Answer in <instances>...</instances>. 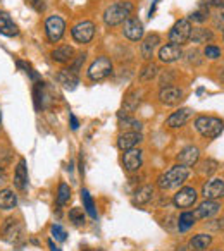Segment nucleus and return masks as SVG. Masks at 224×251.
I'll list each match as a JSON object with an SVG mask.
<instances>
[{"instance_id":"1","label":"nucleus","mask_w":224,"mask_h":251,"mask_svg":"<svg viewBox=\"0 0 224 251\" xmlns=\"http://www.w3.org/2000/svg\"><path fill=\"white\" fill-rule=\"evenodd\" d=\"M190 177V169L183 167V165H174L168 172H164L162 176H159L157 184L162 191H168V189H178L179 186L185 184V181Z\"/></svg>"},{"instance_id":"2","label":"nucleus","mask_w":224,"mask_h":251,"mask_svg":"<svg viewBox=\"0 0 224 251\" xmlns=\"http://www.w3.org/2000/svg\"><path fill=\"white\" fill-rule=\"evenodd\" d=\"M133 4L124 0V2H116V4L109 5L104 12V23L107 26H119L126 21L128 18H131L133 14Z\"/></svg>"},{"instance_id":"3","label":"nucleus","mask_w":224,"mask_h":251,"mask_svg":"<svg viewBox=\"0 0 224 251\" xmlns=\"http://www.w3.org/2000/svg\"><path fill=\"white\" fill-rule=\"evenodd\" d=\"M195 129L207 140H216L224 131V122L214 115H198L195 119Z\"/></svg>"},{"instance_id":"4","label":"nucleus","mask_w":224,"mask_h":251,"mask_svg":"<svg viewBox=\"0 0 224 251\" xmlns=\"http://www.w3.org/2000/svg\"><path fill=\"white\" fill-rule=\"evenodd\" d=\"M111 74H112V62H111V59L105 55L97 57V59L90 64V67H88V71H86L88 79L93 81V83L105 79V77H109Z\"/></svg>"},{"instance_id":"5","label":"nucleus","mask_w":224,"mask_h":251,"mask_svg":"<svg viewBox=\"0 0 224 251\" xmlns=\"http://www.w3.org/2000/svg\"><path fill=\"white\" fill-rule=\"evenodd\" d=\"M190 35H192V23L188 19H179L174 23V26L169 31V42L174 45H185L186 42H190Z\"/></svg>"},{"instance_id":"6","label":"nucleus","mask_w":224,"mask_h":251,"mask_svg":"<svg viewBox=\"0 0 224 251\" xmlns=\"http://www.w3.org/2000/svg\"><path fill=\"white\" fill-rule=\"evenodd\" d=\"M71 36L76 43H90L95 36V25L91 21H80L71 28Z\"/></svg>"},{"instance_id":"7","label":"nucleus","mask_w":224,"mask_h":251,"mask_svg":"<svg viewBox=\"0 0 224 251\" xmlns=\"http://www.w3.org/2000/svg\"><path fill=\"white\" fill-rule=\"evenodd\" d=\"M64 31H66V23H64V19L60 16H50V18H47L45 33L50 43L59 42L64 36Z\"/></svg>"},{"instance_id":"8","label":"nucleus","mask_w":224,"mask_h":251,"mask_svg":"<svg viewBox=\"0 0 224 251\" xmlns=\"http://www.w3.org/2000/svg\"><path fill=\"white\" fill-rule=\"evenodd\" d=\"M196 198H198L196 189L192 186H185V188L176 191V195L172 196V203L176 208H190L196 203Z\"/></svg>"},{"instance_id":"9","label":"nucleus","mask_w":224,"mask_h":251,"mask_svg":"<svg viewBox=\"0 0 224 251\" xmlns=\"http://www.w3.org/2000/svg\"><path fill=\"white\" fill-rule=\"evenodd\" d=\"M123 35L126 36L128 40L131 42H138V40L143 38L145 35V29H143V23L140 21L138 18H128L124 21V26H123Z\"/></svg>"},{"instance_id":"10","label":"nucleus","mask_w":224,"mask_h":251,"mask_svg":"<svg viewBox=\"0 0 224 251\" xmlns=\"http://www.w3.org/2000/svg\"><path fill=\"white\" fill-rule=\"evenodd\" d=\"M202 196L205 200H219L224 198V179L214 177L207 181L202 188Z\"/></svg>"},{"instance_id":"11","label":"nucleus","mask_w":224,"mask_h":251,"mask_svg":"<svg viewBox=\"0 0 224 251\" xmlns=\"http://www.w3.org/2000/svg\"><path fill=\"white\" fill-rule=\"evenodd\" d=\"M221 203L217 201V200H205V201H202L198 206L195 208V219H200V220H207V219H212L214 215H217V213L221 212Z\"/></svg>"},{"instance_id":"12","label":"nucleus","mask_w":224,"mask_h":251,"mask_svg":"<svg viewBox=\"0 0 224 251\" xmlns=\"http://www.w3.org/2000/svg\"><path fill=\"white\" fill-rule=\"evenodd\" d=\"M159 100L168 107H174L183 100V90L178 86H162L159 91Z\"/></svg>"},{"instance_id":"13","label":"nucleus","mask_w":224,"mask_h":251,"mask_svg":"<svg viewBox=\"0 0 224 251\" xmlns=\"http://www.w3.org/2000/svg\"><path fill=\"white\" fill-rule=\"evenodd\" d=\"M123 164L124 169L128 172H137L140 171L141 164H143V151L140 148H131V150L124 151V157H123Z\"/></svg>"},{"instance_id":"14","label":"nucleus","mask_w":224,"mask_h":251,"mask_svg":"<svg viewBox=\"0 0 224 251\" xmlns=\"http://www.w3.org/2000/svg\"><path fill=\"white\" fill-rule=\"evenodd\" d=\"M143 141V134L140 131H124L123 134H119L117 138V147L123 151L131 150V148H137L138 145Z\"/></svg>"},{"instance_id":"15","label":"nucleus","mask_w":224,"mask_h":251,"mask_svg":"<svg viewBox=\"0 0 224 251\" xmlns=\"http://www.w3.org/2000/svg\"><path fill=\"white\" fill-rule=\"evenodd\" d=\"M192 117H193V110H192V108H188V107L179 108V110L172 112V114L169 115L168 121H166V126H168V127H171V129H176V127H183V126H185Z\"/></svg>"},{"instance_id":"16","label":"nucleus","mask_w":224,"mask_h":251,"mask_svg":"<svg viewBox=\"0 0 224 251\" xmlns=\"http://www.w3.org/2000/svg\"><path fill=\"white\" fill-rule=\"evenodd\" d=\"M181 57H183L181 47L174 45V43H169V45H164L159 49V60L164 64H172L181 59Z\"/></svg>"},{"instance_id":"17","label":"nucleus","mask_w":224,"mask_h":251,"mask_svg":"<svg viewBox=\"0 0 224 251\" xmlns=\"http://www.w3.org/2000/svg\"><path fill=\"white\" fill-rule=\"evenodd\" d=\"M19 236H21V224L11 217V219L5 220L4 226H2V237H4V241H7V243H16V241L19 239Z\"/></svg>"},{"instance_id":"18","label":"nucleus","mask_w":224,"mask_h":251,"mask_svg":"<svg viewBox=\"0 0 224 251\" xmlns=\"http://www.w3.org/2000/svg\"><path fill=\"white\" fill-rule=\"evenodd\" d=\"M159 43H161V36H159L157 33H150V35L145 36L143 42H141V49H140L141 57H143L145 60H152Z\"/></svg>"},{"instance_id":"19","label":"nucleus","mask_w":224,"mask_h":251,"mask_svg":"<svg viewBox=\"0 0 224 251\" xmlns=\"http://www.w3.org/2000/svg\"><path fill=\"white\" fill-rule=\"evenodd\" d=\"M200 158V150L196 147H186L178 153V164L183 167H195Z\"/></svg>"},{"instance_id":"20","label":"nucleus","mask_w":224,"mask_h":251,"mask_svg":"<svg viewBox=\"0 0 224 251\" xmlns=\"http://www.w3.org/2000/svg\"><path fill=\"white\" fill-rule=\"evenodd\" d=\"M57 81H59V84H62V88H66V90H69V91L76 90V86L80 84L78 74L74 73L73 69H69V67L57 73Z\"/></svg>"},{"instance_id":"21","label":"nucleus","mask_w":224,"mask_h":251,"mask_svg":"<svg viewBox=\"0 0 224 251\" xmlns=\"http://www.w3.org/2000/svg\"><path fill=\"white\" fill-rule=\"evenodd\" d=\"M14 186L19 189V191H25L26 186H28V167H26V160L21 158L16 167L14 172Z\"/></svg>"},{"instance_id":"22","label":"nucleus","mask_w":224,"mask_h":251,"mask_svg":"<svg viewBox=\"0 0 224 251\" xmlns=\"http://www.w3.org/2000/svg\"><path fill=\"white\" fill-rule=\"evenodd\" d=\"M0 35H4V36L19 35L18 26H16V23L12 21V18L7 12H0Z\"/></svg>"},{"instance_id":"23","label":"nucleus","mask_w":224,"mask_h":251,"mask_svg":"<svg viewBox=\"0 0 224 251\" xmlns=\"http://www.w3.org/2000/svg\"><path fill=\"white\" fill-rule=\"evenodd\" d=\"M212 236L210 234H205V232H200V234H195V236L190 239V248L193 251H203L212 244Z\"/></svg>"},{"instance_id":"24","label":"nucleus","mask_w":224,"mask_h":251,"mask_svg":"<svg viewBox=\"0 0 224 251\" xmlns=\"http://www.w3.org/2000/svg\"><path fill=\"white\" fill-rule=\"evenodd\" d=\"M152 198H154V186L145 184V186H141L137 193H135L133 203L138 206H141V205H147L148 201H152Z\"/></svg>"},{"instance_id":"25","label":"nucleus","mask_w":224,"mask_h":251,"mask_svg":"<svg viewBox=\"0 0 224 251\" xmlns=\"http://www.w3.org/2000/svg\"><path fill=\"white\" fill-rule=\"evenodd\" d=\"M214 33L205 28H192V35H190V42L196 43V45H203L207 42H212Z\"/></svg>"},{"instance_id":"26","label":"nucleus","mask_w":224,"mask_h":251,"mask_svg":"<svg viewBox=\"0 0 224 251\" xmlns=\"http://www.w3.org/2000/svg\"><path fill=\"white\" fill-rule=\"evenodd\" d=\"M73 55H74V50H73V47H69V45L57 47V49L52 52V59L59 64L71 62V60H73Z\"/></svg>"},{"instance_id":"27","label":"nucleus","mask_w":224,"mask_h":251,"mask_svg":"<svg viewBox=\"0 0 224 251\" xmlns=\"http://www.w3.org/2000/svg\"><path fill=\"white\" fill-rule=\"evenodd\" d=\"M140 101H141V93H138V91H130V93L124 97L123 112H126V114L130 115L131 112H135L140 107Z\"/></svg>"},{"instance_id":"28","label":"nucleus","mask_w":224,"mask_h":251,"mask_svg":"<svg viewBox=\"0 0 224 251\" xmlns=\"http://www.w3.org/2000/svg\"><path fill=\"white\" fill-rule=\"evenodd\" d=\"M18 205V196L12 189H2L0 191V210H12Z\"/></svg>"},{"instance_id":"29","label":"nucleus","mask_w":224,"mask_h":251,"mask_svg":"<svg viewBox=\"0 0 224 251\" xmlns=\"http://www.w3.org/2000/svg\"><path fill=\"white\" fill-rule=\"evenodd\" d=\"M119 127L124 131H140L141 133V122L123 112H119Z\"/></svg>"},{"instance_id":"30","label":"nucleus","mask_w":224,"mask_h":251,"mask_svg":"<svg viewBox=\"0 0 224 251\" xmlns=\"http://www.w3.org/2000/svg\"><path fill=\"white\" fill-rule=\"evenodd\" d=\"M81 201H83L84 212H86L91 219H97L98 213H97V210H95V201H93V198H91L90 193H88V189H81Z\"/></svg>"},{"instance_id":"31","label":"nucleus","mask_w":224,"mask_h":251,"mask_svg":"<svg viewBox=\"0 0 224 251\" xmlns=\"http://www.w3.org/2000/svg\"><path fill=\"white\" fill-rule=\"evenodd\" d=\"M195 167H196V172L198 174H202V176H212L214 172L219 169V164H217L216 160H212V158H207V160H203V162H196L195 164Z\"/></svg>"},{"instance_id":"32","label":"nucleus","mask_w":224,"mask_h":251,"mask_svg":"<svg viewBox=\"0 0 224 251\" xmlns=\"http://www.w3.org/2000/svg\"><path fill=\"white\" fill-rule=\"evenodd\" d=\"M195 220L196 219L192 212H183L181 215H179V220H178L179 232H186L188 229H192V227L195 226Z\"/></svg>"},{"instance_id":"33","label":"nucleus","mask_w":224,"mask_h":251,"mask_svg":"<svg viewBox=\"0 0 224 251\" xmlns=\"http://www.w3.org/2000/svg\"><path fill=\"white\" fill-rule=\"evenodd\" d=\"M69 198H71V188L66 184V182H60V184H59V189H57V196H56L57 205H59V206H64L67 201H69Z\"/></svg>"},{"instance_id":"34","label":"nucleus","mask_w":224,"mask_h":251,"mask_svg":"<svg viewBox=\"0 0 224 251\" xmlns=\"http://www.w3.org/2000/svg\"><path fill=\"white\" fill-rule=\"evenodd\" d=\"M157 74H159V66H157V64H154V62H148L147 66L141 69L140 79L141 81H152L154 77H157Z\"/></svg>"},{"instance_id":"35","label":"nucleus","mask_w":224,"mask_h":251,"mask_svg":"<svg viewBox=\"0 0 224 251\" xmlns=\"http://www.w3.org/2000/svg\"><path fill=\"white\" fill-rule=\"evenodd\" d=\"M209 18H210L209 7H200L198 11H195V12H192V14H190L188 21H190V23L193 21V23H198V25H202V23H205Z\"/></svg>"},{"instance_id":"36","label":"nucleus","mask_w":224,"mask_h":251,"mask_svg":"<svg viewBox=\"0 0 224 251\" xmlns=\"http://www.w3.org/2000/svg\"><path fill=\"white\" fill-rule=\"evenodd\" d=\"M69 220L73 222V226H76V227L84 226V222H86V219H84V210L83 208H71Z\"/></svg>"},{"instance_id":"37","label":"nucleus","mask_w":224,"mask_h":251,"mask_svg":"<svg viewBox=\"0 0 224 251\" xmlns=\"http://www.w3.org/2000/svg\"><path fill=\"white\" fill-rule=\"evenodd\" d=\"M203 55H205L207 59H210V60H216V59H219V57H221V49H219V47H216V45H207L205 49H203Z\"/></svg>"},{"instance_id":"38","label":"nucleus","mask_w":224,"mask_h":251,"mask_svg":"<svg viewBox=\"0 0 224 251\" xmlns=\"http://www.w3.org/2000/svg\"><path fill=\"white\" fill-rule=\"evenodd\" d=\"M50 230H52V236L56 237L57 241H60V243H64V241L67 239V232L62 229V227L59 226V224H54L52 229H50Z\"/></svg>"},{"instance_id":"39","label":"nucleus","mask_w":224,"mask_h":251,"mask_svg":"<svg viewBox=\"0 0 224 251\" xmlns=\"http://www.w3.org/2000/svg\"><path fill=\"white\" fill-rule=\"evenodd\" d=\"M18 66L21 67V69H25V73L29 74V77H31V79H38V74H36L35 71H33L31 67L28 66V64H25V62H21V60H18Z\"/></svg>"},{"instance_id":"40","label":"nucleus","mask_w":224,"mask_h":251,"mask_svg":"<svg viewBox=\"0 0 224 251\" xmlns=\"http://www.w3.org/2000/svg\"><path fill=\"white\" fill-rule=\"evenodd\" d=\"M84 59H86V55H84V53H81V55H78V59L74 60V64H73V66L69 67V69H73L74 73L78 74V73H80V67H81V66H83V64H84Z\"/></svg>"},{"instance_id":"41","label":"nucleus","mask_w":224,"mask_h":251,"mask_svg":"<svg viewBox=\"0 0 224 251\" xmlns=\"http://www.w3.org/2000/svg\"><path fill=\"white\" fill-rule=\"evenodd\" d=\"M31 7L36 12H43L45 11V0H31Z\"/></svg>"},{"instance_id":"42","label":"nucleus","mask_w":224,"mask_h":251,"mask_svg":"<svg viewBox=\"0 0 224 251\" xmlns=\"http://www.w3.org/2000/svg\"><path fill=\"white\" fill-rule=\"evenodd\" d=\"M69 121H71V129L76 131L78 127H80V121L76 119V115H74V114H69Z\"/></svg>"},{"instance_id":"43","label":"nucleus","mask_w":224,"mask_h":251,"mask_svg":"<svg viewBox=\"0 0 224 251\" xmlns=\"http://www.w3.org/2000/svg\"><path fill=\"white\" fill-rule=\"evenodd\" d=\"M214 26L216 28H224V14H217V18L214 19Z\"/></svg>"},{"instance_id":"44","label":"nucleus","mask_w":224,"mask_h":251,"mask_svg":"<svg viewBox=\"0 0 224 251\" xmlns=\"http://www.w3.org/2000/svg\"><path fill=\"white\" fill-rule=\"evenodd\" d=\"M210 5L212 7H217V9H224V0H209Z\"/></svg>"},{"instance_id":"45","label":"nucleus","mask_w":224,"mask_h":251,"mask_svg":"<svg viewBox=\"0 0 224 251\" xmlns=\"http://www.w3.org/2000/svg\"><path fill=\"white\" fill-rule=\"evenodd\" d=\"M5 181H7V174H5L4 167H0V184H4Z\"/></svg>"},{"instance_id":"46","label":"nucleus","mask_w":224,"mask_h":251,"mask_svg":"<svg viewBox=\"0 0 224 251\" xmlns=\"http://www.w3.org/2000/svg\"><path fill=\"white\" fill-rule=\"evenodd\" d=\"M216 229L217 230H223L224 229V219H221V220H216Z\"/></svg>"},{"instance_id":"47","label":"nucleus","mask_w":224,"mask_h":251,"mask_svg":"<svg viewBox=\"0 0 224 251\" xmlns=\"http://www.w3.org/2000/svg\"><path fill=\"white\" fill-rule=\"evenodd\" d=\"M49 246H50V250H52V251H60V250H59V248H57V246H56V244H54V243H52V241H49Z\"/></svg>"},{"instance_id":"48","label":"nucleus","mask_w":224,"mask_h":251,"mask_svg":"<svg viewBox=\"0 0 224 251\" xmlns=\"http://www.w3.org/2000/svg\"><path fill=\"white\" fill-rule=\"evenodd\" d=\"M88 251H100V250H88Z\"/></svg>"},{"instance_id":"49","label":"nucleus","mask_w":224,"mask_h":251,"mask_svg":"<svg viewBox=\"0 0 224 251\" xmlns=\"http://www.w3.org/2000/svg\"><path fill=\"white\" fill-rule=\"evenodd\" d=\"M223 38H224V28H223Z\"/></svg>"},{"instance_id":"50","label":"nucleus","mask_w":224,"mask_h":251,"mask_svg":"<svg viewBox=\"0 0 224 251\" xmlns=\"http://www.w3.org/2000/svg\"><path fill=\"white\" fill-rule=\"evenodd\" d=\"M212 251H221V250H212Z\"/></svg>"},{"instance_id":"51","label":"nucleus","mask_w":224,"mask_h":251,"mask_svg":"<svg viewBox=\"0 0 224 251\" xmlns=\"http://www.w3.org/2000/svg\"><path fill=\"white\" fill-rule=\"evenodd\" d=\"M0 121H2V115H0Z\"/></svg>"},{"instance_id":"52","label":"nucleus","mask_w":224,"mask_h":251,"mask_svg":"<svg viewBox=\"0 0 224 251\" xmlns=\"http://www.w3.org/2000/svg\"><path fill=\"white\" fill-rule=\"evenodd\" d=\"M223 77H224V74H223Z\"/></svg>"}]
</instances>
